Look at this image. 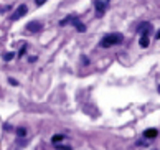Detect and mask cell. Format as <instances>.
Listing matches in <instances>:
<instances>
[{
    "label": "cell",
    "instance_id": "obj_1",
    "mask_svg": "<svg viewBox=\"0 0 160 150\" xmlns=\"http://www.w3.org/2000/svg\"><path fill=\"white\" fill-rule=\"evenodd\" d=\"M122 40H124V37L121 33H108V35L102 37V40H101V46L102 48H111L114 45H121Z\"/></svg>",
    "mask_w": 160,
    "mask_h": 150
},
{
    "label": "cell",
    "instance_id": "obj_2",
    "mask_svg": "<svg viewBox=\"0 0 160 150\" xmlns=\"http://www.w3.org/2000/svg\"><path fill=\"white\" fill-rule=\"evenodd\" d=\"M108 2L109 0H94V7H96V15L101 17L108 8Z\"/></svg>",
    "mask_w": 160,
    "mask_h": 150
},
{
    "label": "cell",
    "instance_id": "obj_3",
    "mask_svg": "<svg viewBox=\"0 0 160 150\" xmlns=\"http://www.w3.org/2000/svg\"><path fill=\"white\" fill-rule=\"evenodd\" d=\"M43 30V23L41 22H30V23H27V32H30V33H38Z\"/></svg>",
    "mask_w": 160,
    "mask_h": 150
},
{
    "label": "cell",
    "instance_id": "obj_4",
    "mask_svg": "<svg viewBox=\"0 0 160 150\" xmlns=\"http://www.w3.org/2000/svg\"><path fill=\"white\" fill-rule=\"evenodd\" d=\"M27 12H28V7H27V5H20V7L17 8L13 13H12V20H18L20 17H23V15L27 13Z\"/></svg>",
    "mask_w": 160,
    "mask_h": 150
},
{
    "label": "cell",
    "instance_id": "obj_5",
    "mask_svg": "<svg viewBox=\"0 0 160 150\" xmlns=\"http://www.w3.org/2000/svg\"><path fill=\"white\" fill-rule=\"evenodd\" d=\"M71 23H73V27L78 30L79 33H84V32H86V25H84V23H82L81 20L76 18V17H73V22H71Z\"/></svg>",
    "mask_w": 160,
    "mask_h": 150
},
{
    "label": "cell",
    "instance_id": "obj_6",
    "mask_svg": "<svg viewBox=\"0 0 160 150\" xmlns=\"http://www.w3.org/2000/svg\"><path fill=\"white\" fill-rule=\"evenodd\" d=\"M158 135V130L157 129H145L144 130V137H145V139H155V137Z\"/></svg>",
    "mask_w": 160,
    "mask_h": 150
},
{
    "label": "cell",
    "instance_id": "obj_7",
    "mask_svg": "<svg viewBox=\"0 0 160 150\" xmlns=\"http://www.w3.org/2000/svg\"><path fill=\"white\" fill-rule=\"evenodd\" d=\"M139 32L142 35H149L152 32V25H150V23H140V25H139Z\"/></svg>",
    "mask_w": 160,
    "mask_h": 150
},
{
    "label": "cell",
    "instance_id": "obj_8",
    "mask_svg": "<svg viewBox=\"0 0 160 150\" xmlns=\"http://www.w3.org/2000/svg\"><path fill=\"white\" fill-rule=\"evenodd\" d=\"M140 46L142 48L149 46V35H142V37H140Z\"/></svg>",
    "mask_w": 160,
    "mask_h": 150
},
{
    "label": "cell",
    "instance_id": "obj_9",
    "mask_svg": "<svg viewBox=\"0 0 160 150\" xmlns=\"http://www.w3.org/2000/svg\"><path fill=\"white\" fill-rule=\"evenodd\" d=\"M64 139V135H61V134H56V135H53V139H51V142L55 143V145H58V143H61V140Z\"/></svg>",
    "mask_w": 160,
    "mask_h": 150
},
{
    "label": "cell",
    "instance_id": "obj_10",
    "mask_svg": "<svg viewBox=\"0 0 160 150\" xmlns=\"http://www.w3.org/2000/svg\"><path fill=\"white\" fill-rule=\"evenodd\" d=\"M17 134H18L20 139H23V137L27 135V129L25 127H18V129H17Z\"/></svg>",
    "mask_w": 160,
    "mask_h": 150
},
{
    "label": "cell",
    "instance_id": "obj_11",
    "mask_svg": "<svg viewBox=\"0 0 160 150\" xmlns=\"http://www.w3.org/2000/svg\"><path fill=\"white\" fill-rule=\"evenodd\" d=\"M69 22H73V17H66V18H64V20H61V22H60V27H64V25H68Z\"/></svg>",
    "mask_w": 160,
    "mask_h": 150
},
{
    "label": "cell",
    "instance_id": "obj_12",
    "mask_svg": "<svg viewBox=\"0 0 160 150\" xmlns=\"http://www.w3.org/2000/svg\"><path fill=\"white\" fill-rule=\"evenodd\" d=\"M12 58H13V53H12V51H8V53H5V55H3V59H5V61H10Z\"/></svg>",
    "mask_w": 160,
    "mask_h": 150
},
{
    "label": "cell",
    "instance_id": "obj_13",
    "mask_svg": "<svg viewBox=\"0 0 160 150\" xmlns=\"http://www.w3.org/2000/svg\"><path fill=\"white\" fill-rule=\"evenodd\" d=\"M58 150H71V147H68V145H58Z\"/></svg>",
    "mask_w": 160,
    "mask_h": 150
},
{
    "label": "cell",
    "instance_id": "obj_14",
    "mask_svg": "<svg viewBox=\"0 0 160 150\" xmlns=\"http://www.w3.org/2000/svg\"><path fill=\"white\" fill-rule=\"evenodd\" d=\"M8 81H10V82H12V84H13V86H17V84H18V82H17V81L13 79V78H10V79H8Z\"/></svg>",
    "mask_w": 160,
    "mask_h": 150
},
{
    "label": "cell",
    "instance_id": "obj_15",
    "mask_svg": "<svg viewBox=\"0 0 160 150\" xmlns=\"http://www.w3.org/2000/svg\"><path fill=\"white\" fill-rule=\"evenodd\" d=\"M82 63H84V64H88V63H89V59H88L86 56H82Z\"/></svg>",
    "mask_w": 160,
    "mask_h": 150
},
{
    "label": "cell",
    "instance_id": "obj_16",
    "mask_svg": "<svg viewBox=\"0 0 160 150\" xmlns=\"http://www.w3.org/2000/svg\"><path fill=\"white\" fill-rule=\"evenodd\" d=\"M28 61H30V63H35V61H37V56H32L30 59H28Z\"/></svg>",
    "mask_w": 160,
    "mask_h": 150
},
{
    "label": "cell",
    "instance_id": "obj_17",
    "mask_svg": "<svg viewBox=\"0 0 160 150\" xmlns=\"http://www.w3.org/2000/svg\"><path fill=\"white\" fill-rule=\"evenodd\" d=\"M46 2V0H37V5H43Z\"/></svg>",
    "mask_w": 160,
    "mask_h": 150
},
{
    "label": "cell",
    "instance_id": "obj_18",
    "mask_svg": "<svg viewBox=\"0 0 160 150\" xmlns=\"http://www.w3.org/2000/svg\"><path fill=\"white\" fill-rule=\"evenodd\" d=\"M155 38H157V40H160V30H158V32H157V35H155Z\"/></svg>",
    "mask_w": 160,
    "mask_h": 150
},
{
    "label": "cell",
    "instance_id": "obj_19",
    "mask_svg": "<svg viewBox=\"0 0 160 150\" xmlns=\"http://www.w3.org/2000/svg\"><path fill=\"white\" fill-rule=\"evenodd\" d=\"M157 91H158V94H160V84H158V88H157Z\"/></svg>",
    "mask_w": 160,
    "mask_h": 150
}]
</instances>
